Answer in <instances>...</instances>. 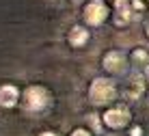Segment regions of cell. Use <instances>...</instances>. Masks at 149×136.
I'll list each match as a JSON object with an SVG mask.
<instances>
[{"instance_id": "6da1fadb", "label": "cell", "mask_w": 149, "mask_h": 136, "mask_svg": "<svg viewBox=\"0 0 149 136\" xmlns=\"http://www.w3.org/2000/svg\"><path fill=\"white\" fill-rule=\"evenodd\" d=\"M86 99L95 108H108L112 104H117V99H119V86L108 76H95L89 84Z\"/></svg>"}, {"instance_id": "7a4b0ae2", "label": "cell", "mask_w": 149, "mask_h": 136, "mask_svg": "<svg viewBox=\"0 0 149 136\" xmlns=\"http://www.w3.org/2000/svg\"><path fill=\"white\" fill-rule=\"evenodd\" d=\"M26 112H33V114H41L45 110H50L54 104V95L48 86L43 84H30L26 86V91L22 93V102Z\"/></svg>"}, {"instance_id": "3957f363", "label": "cell", "mask_w": 149, "mask_h": 136, "mask_svg": "<svg viewBox=\"0 0 149 136\" xmlns=\"http://www.w3.org/2000/svg\"><path fill=\"white\" fill-rule=\"evenodd\" d=\"M100 121L102 128H106L108 132H121L132 125V110L127 104H112V106L104 108Z\"/></svg>"}, {"instance_id": "277c9868", "label": "cell", "mask_w": 149, "mask_h": 136, "mask_svg": "<svg viewBox=\"0 0 149 136\" xmlns=\"http://www.w3.org/2000/svg\"><path fill=\"white\" fill-rule=\"evenodd\" d=\"M125 80H123V84L119 86V95L125 99V102H138L143 95L147 93V76L141 74V71H127Z\"/></svg>"}, {"instance_id": "5b68a950", "label": "cell", "mask_w": 149, "mask_h": 136, "mask_svg": "<svg viewBox=\"0 0 149 136\" xmlns=\"http://www.w3.org/2000/svg\"><path fill=\"white\" fill-rule=\"evenodd\" d=\"M110 17V7L104 0H89L82 4V22L86 28H97Z\"/></svg>"}, {"instance_id": "8992f818", "label": "cell", "mask_w": 149, "mask_h": 136, "mask_svg": "<svg viewBox=\"0 0 149 136\" xmlns=\"http://www.w3.org/2000/svg\"><path fill=\"white\" fill-rule=\"evenodd\" d=\"M102 67H104L106 76L108 78H123L130 71V63H127V56L123 54L121 50H108L102 56Z\"/></svg>"}, {"instance_id": "52a82bcc", "label": "cell", "mask_w": 149, "mask_h": 136, "mask_svg": "<svg viewBox=\"0 0 149 136\" xmlns=\"http://www.w3.org/2000/svg\"><path fill=\"white\" fill-rule=\"evenodd\" d=\"M112 24L117 28H127L132 22H134V13H132L130 0H112Z\"/></svg>"}, {"instance_id": "ba28073f", "label": "cell", "mask_w": 149, "mask_h": 136, "mask_svg": "<svg viewBox=\"0 0 149 136\" xmlns=\"http://www.w3.org/2000/svg\"><path fill=\"white\" fill-rule=\"evenodd\" d=\"M125 56H127V63H130L132 71H141V74L149 71V48L147 45H134Z\"/></svg>"}, {"instance_id": "9c48e42d", "label": "cell", "mask_w": 149, "mask_h": 136, "mask_svg": "<svg viewBox=\"0 0 149 136\" xmlns=\"http://www.w3.org/2000/svg\"><path fill=\"white\" fill-rule=\"evenodd\" d=\"M22 102V91H19L15 84L7 82V84H0V108L4 110H11L17 104Z\"/></svg>"}, {"instance_id": "30bf717a", "label": "cell", "mask_w": 149, "mask_h": 136, "mask_svg": "<svg viewBox=\"0 0 149 136\" xmlns=\"http://www.w3.org/2000/svg\"><path fill=\"white\" fill-rule=\"evenodd\" d=\"M89 39H91V33H89V28H86L84 24H74L69 28V33H67V43L76 50L84 48V45L89 43Z\"/></svg>"}, {"instance_id": "8fae6325", "label": "cell", "mask_w": 149, "mask_h": 136, "mask_svg": "<svg viewBox=\"0 0 149 136\" xmlns=\"http://www.w3.org/2000/svg\"><path fill=\"white\" fill-rule=\"evenodd\" d=\"M69 136H95V134H93V130H89L86 125H76L69 132Z\"/></svg>"}, {"instance_id": "7c38bea8", "label": "cell", "mask_w": 149, "mask_h": 136, "mask_svg": "<svg viewBox=\"0 0 149 136\" xmlns=\"http://www.w3.org/2000/svg\"><path fill=\"white\" fill-rule=\"evenodd\" d=\"M143 134H145V130H143L141 125H134V128L130 130V136H143Z\"/></svg>"}, {"instance_id": "4fadbf2b", "label": "cell", "mask_w": 149, "mask_h": 136, "mask_svg": "<svg viewBox=\"0 0 149 136\" xmlns=\"http://www.w3.org/2000/svg\"><path fill=\"white\" fill-rule=\"evenodd\" d=\"M143 33H145V37L149 39V15L143 20Z\"/></svg>"}, {"instance_id": "5bb4252c", "label": "cell", "mask_w": 149, "mask_h": 136, "mask_svg": "<svg viewBox=\"0 0 149 136\" xmlns=\"http://www.w3.org/2000/svg\"><path fill=\"white\" fill-rule=\"evenodd\" d=\"M39 136H58V134L54 130H43V132H39Z\"/></svg>"}, {"instance_id": "9a60e30c", "label": "cell", "mask_w": 149, "mask_h": 136, "mask_svg": "<svg viewBox=\"0 0 149 136\" xmlns=\"http://www.w3.org/2000/svg\"><path fill=\"white\" fill-rule=\"evenodd\" d=\"M145 95H147V97H149V86H147V93H145Z\"/></svg>"}, {"instance_id": "2e32d148", "label": "cell", "mask_w": 149, "mask_h": 136, "mask_svg": "<svg viewBox=\"0 0 149 136\" xmlns=\"http://www.w3.org/2000/svg\"><path fill=\"white\" fill-rule=\"evenodd\" d=\"M108 136H112V134H108Z\"/></svg>"}]
</instances>
